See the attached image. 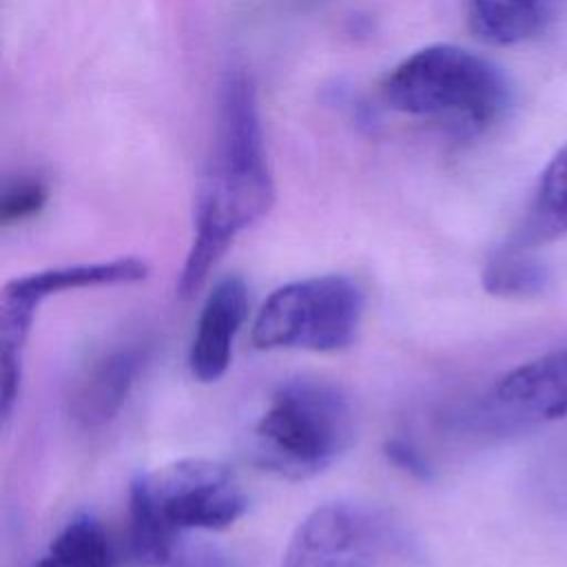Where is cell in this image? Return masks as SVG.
I'll return each mask as SVG.
<instances>
[{
	"instance_id": "6da1fadb",
	"label": "cell",
	"mask_w": 567,
	"mask_h": 567,
	"mask_svg": "<svg viewBox=\"0 0 567 567\" xmlns=\"http://www.w3.org/2000/svg\"><path fill=\"white\" fill-rule=\"evenodd\" d=\"M275 204L257 91L241 69L226 73L219 86L217 128L193 219L177 292L190 297L239 233L255 226Z\"/></svg>"
},
{
	"instance_id": "7a4b0ae2",
	"label": "cell",
	"mask_w": 567,
	"mask_h": 567,
	"mask_svg": "<svg viewBox=\"0 0 567 567\" xmlns=\"http://www.w3.org/2000/svg\"><path fill=\"white\" fill-rule=\"evenodd\" d=\"M248 507L237 474L208 458H182L135 476L128 489V547L144 567H164L186 532L233 525Z\"/></svg>"
},
{
	"instance_id": "3957f363",
	"label": "cell",
	"mask_w": 567,
	"mask_h": 567,
	"mask_svg": "<svg viewBox=\"0 0 567 567\" xmlns=\"http://www.w3.org/2000/svg\"><path fill=\"white\" fill-rule=\"evenodd\" d=\"M381 95L403 115L436 124L454 137H474L505 115L509 82L494 62L474 51L430 44L383 78Z\"/></svg>"
},
{
	"instance_id": "277c9868",
	"label": "cell",
	"mask_w": 567,
	"mask_h": 567,
	"mask_svg": "<svg viewBox=\"0 0 567 567\" xmlns=\"http://www.w3.org/2000/svg\"><path fill=\"white\" fill-rule=\"evenodd\" d=\"M354 441V414L330 383H281L250 430V458L284 478L303 481L337 463Z\"/></svg>"
},
{
	"instance_id": "5b68a950",
	"label": "cell",
	"mask_w": 567,
	"mask_h": 567,
	"mask_svg": "<svg viewBox=\"0 0 567 567\" xmlns=\"http://www.w3.org/2000/svg\"><path fill=\"white\" fill-rule=\"evenodd\" d=\"M281 567H425V549L390 509L334 501L297 525Z\"/></svg>"
},
{
	"instance_id": "8992f818",
	"label": "cell",
	"mask_w": 567,
	"mask_h": 567,
	"mask_svg": "<svg viewBox=\"0 0 567 567\" xmlns=\"http://www.w3.org/2000/svg\"><path fill=\"white\" fill-rule=\"evenodd\" d=\"M363 308V290L346 275L297 279L261 303L252 341L261 350H343L357 339Z\"/></svg>"
},
{
	"instance_id": "52a82bcc",
	"label": "cell",
	"mask_w": 567,
	"mask_h": 567,
	"mask_svg": "<svg viewBox=\"0 0 567 567\" xmlns=\"http://www.w3.org/2000/svg\"><path fill=\"white\" fill-rule=\"evenodd\" d=\"M148 266L137 257H120L95 264H73L38 270L4 284L0 295V372L22 377V352L35 310L44 299L66 290L137 284Z\"/></svg>"
},
{
	"instance_id": "ba28073f",
	"label": "cell",
	"mask_w": 567,
	"mask_h": 567,
	"mask_svg": "<svg viewBox=\"0 0 567 567\" xmlns=\"http://www.w3.org/2000/svg\"><path fill=\"white\" fill-rule=\"evenodd\" d=\"M567 416V346L543 352L503 374L478 416L496 430H520Z\"/></svg>"
},
{
	"instance_id": "9c48e42d",
	"label": "cell",
	"mask_w": 567,
	"mask_h": 567,
	"mask_svg": "<svg viewBox=\"0 0 567 567\" xmlns=\"http://www.w3.org/2000/svg\"><path fill=\"white\" fill-rule=\"evenodd\" d=\"M148 357L146 343H120L97 354L71 385L69 412L84 427L109 423L124 405Z\"/></svg>"
},
{
	"instance_id": "30bf717a",
	"label": "cell",
	"mask_w": 567,
	"mask_h": 567,
	"mask_svg": "<svg viewBox=\"0 0 567 567\" xmlns=\"http://www.w3.org/2000/svg\"><path fill=\"white\" fill-rule=\"evenodd\" d=\"M246 315L248 288L244 279L230 275L217 281L202 306L188 350V368L197 381L213 383L224 377Z\"/></svg>"
},
{
	"instance_id": "8fae6325",
	"label": "cell",
	"mask_w": 567,
	"mask_h": 567,
	"mask_svg": "<svg viewBox=\"0 0 567 567\" xmlns=\"http://www.w3.org/2000/svg\"><path fill=\"white\" fill-rule=\"evenodd\" d=\"M563 235H567V144L556 151L540 173L527 215L509 246L532 250Z\"/></svg>"
},
{
	"instance_id": "7c38bea8",
	"label": "cell",
	"mask_w": 567,
	"mask_h": 567,
	"mask_svg": "<svg viewBox=\"0 0 567 567\" xmlns=\"http://www.w3.org/2000/svg\"><path fill=\"white\" fill-rule=\"evenodd\" d=\"M543 0H467V20L492 44H516L543 24Z\"/></svg>"
},
{
	"instance_id": "4fadbf2b",
	"label": "cell",
	"mask_w": 567,
	"mask_h": 567,
	"mask_svg": "<svg viewBox=\"0 0 567 567\" xmlns=\"http://www.w3.org/2000/svg\"><path fill=\"white\" fill-rule=\"evenodd\" d=\"M33 567H115V549L97 518L78 514L60 529Z\"/></svg>"
},
{
	"instance_id": "5bb4252c",
	"label": "cell",
	"mask_w": 567,
	"mask_h": 567,
	"mask_svg": "<svg viewBox=\"0 0 567 567\" xmlns=\"http://www.w3.org/2000/svg\"><path fill=\"white\" fill-rule=\"evenodd\" d=\"M549 286L547 266L529 255V250L505 246L483 270V288L496 297L523 299L545 292Z\"/></svg>"
},
{
	"instance_id": "9a60e30c",
	"label": "cell",
	"mask_w": 567,
	"mask_h": 567,
	"mask_svg": "<svg viewBox=\"0 0 567 567\" xmlns=\"http://www.w3.org/2000/svg\"><path fill=\"white\" fill-rule=\"evenodd\" d=\"M49 199V186L42 177L20 173L2 184L0 193V224L13 226L35 217Z\"/></svg>"
},
{
	"instance_id": "2e32d148",
	"label": "cell",
	"mask_w": 567,
	"mask_h": 567,
	"mask_svg": "<svg viewBox=\"0 0 567 567\" xmlns=\"http://www.w3.org/2000/svg\"><path fill=\"white\" fill-rule=\"evenodd\" d=\"M164 567H241V565L219 545L195 540L182 534L173 543Z\"/></svg>"
},
{
	"instance_id": "e0dca14e",
	"label": "cell",
	"mask_w": 567,
	"mask_h": 567,
	"mask_svg": "<svg viewBox=\"0 0 567 567\" xmlns=\"http://www.w3.org/2000/svg\"><path fill=\"white\" fill-rule=\"evenodd\" d=\"M383 452H385L388 461L394 467L408 472L410 476H414L419 481H430L432 478V465L427 463L423 452L419 447H414L410 441H405V439H390V441H385Z\"/></svg>"
}]
</instances>
